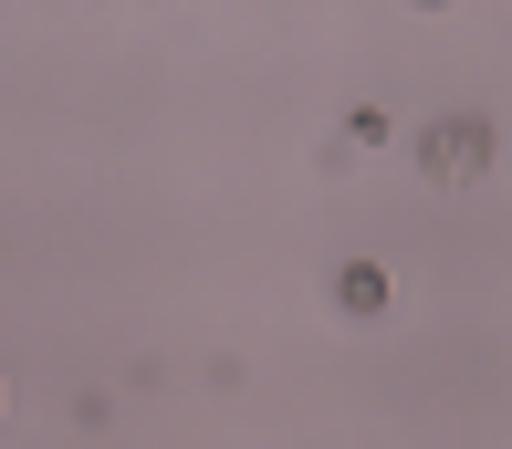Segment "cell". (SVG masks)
<instances>
[{
    "label": "cell",
    "instance_id": "6da1fadb",
    "mask_svg": "<svg viewBox=\"0 0 512 449\" xmlns=\"http://www.w3.org/2000/svg\"><path fill=\"white\" fill-rule=\"evenodd\" d=\"M335 303H345V314H377V303H387V272L377 262H345L335 272Z\"/></svg>",
    "mask_w": 512,
    "mask_h": 449
},
{
    "label": "cell",
    "instance_id": "7a4b0ae2",
    "mask_svg": "<svg viewBox=\"0 0 512 449\" xmlns=\"http://www.w3.org/2000/svg\"><path fill=\"white\" fill-rule=\"evenodd\" d=\"M429 168H439V178H471V168H481V136H471V126L429 136Z\"/></svg>",
    "mask_w": 512,
    "mask_h": 449
}]
</instances>
